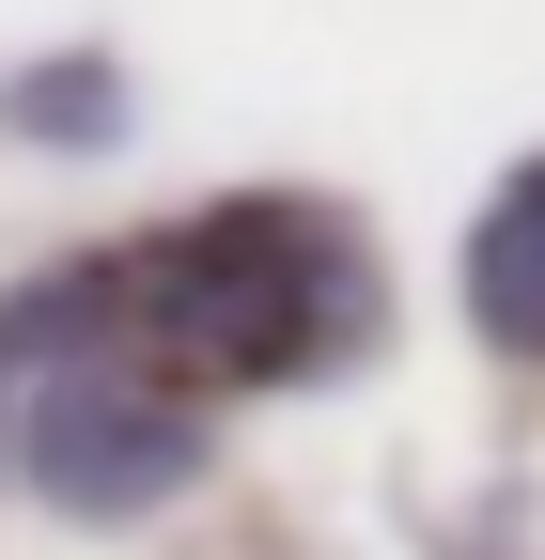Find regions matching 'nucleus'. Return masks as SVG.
Wrapping results in <instances>:
<instances>
[{"label":"nucleus","mask_w":545,"mask_h":560,"mask_svg":"<svg viewBox=\"0 0 545 560\" xmlns=\"http://www.w3.org/2000/svg\"><path fill=\"white\" fill-rule=\"evenodd\" d=\"M79 296H94V342L234 405V389H312L374 342V249L327 202L250 187V202H187L125 249H79Z\"/></svg>","instance_id":"obj_1"},{"label":"nucleus","mask_w":545,"mask_h":560,"mask_svg":"<svg viewBox=\"0 0 545 560\" xmlns=\"http://www.w3.org/2000/svg\"><path fill=\"white\" fill-rule=\"evenodd\" d=\"M202 452H219V405L141 374L125 342H94L79 265H47V374L16 405V482L47 514H79V529H141L202 482Z\"/></svg>","instance_id":"obj_2"},{"label":"nucleus","mask_w":545,"mask_h":560,"mask_svg":"<svg viewBox=\"0 0 545 560\" xmlns=\"http://www.w3.org/2000/svg\"><path fill=\"white\" fill-rule=\"evenodd\" d=\"M452 296H467V327H484L499 359L545 374V156H514L484 187V219H467V249H452Z\"/></svg>","instance_id":"obj_3"},{"label":"nucleus","mask_w":545,"mask_h":560,"mask_svg":"<svg viewBox=\"0 0 545 560\" xmlns=\"http://www.w3.org/2000/svg\"><path fill=\"white\" fill-rule=\"evenodd\" d=\"M0 125L16 140H125V79L109 62H32V79L0 94Z\"/></svg>","instance_id":"obj_4"},{"label":"nucleus","mask_w":545,"mask_h":560,"mask_svg":"<svg viewBox=\"0 0 545 560\" xmlns=\"http://www.w3.org/2000/svg\"><path fill=\"white\" fill-rule=\"evenodd\" d=\"M32 374H47V280L0 296V467H16V405H32Z\"/></svg>","instance_id":"obj_5"}]
</instances>
